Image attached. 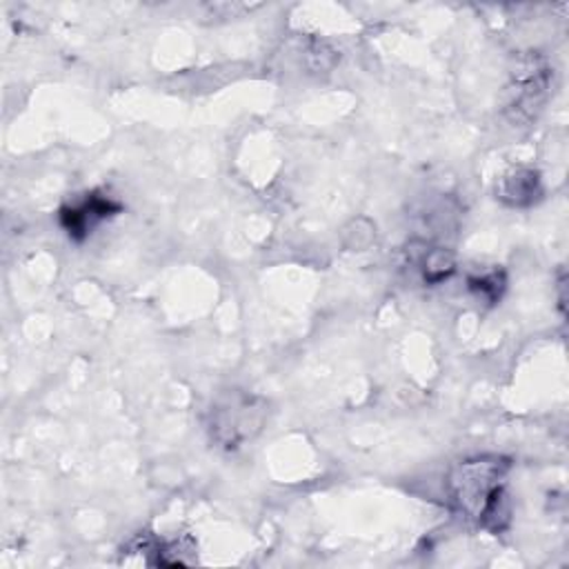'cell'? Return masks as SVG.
<instances>
[{
  "label": "cell",
  "instance_id": "4",
  "mask_svg": "<svg viewBox=\"0 0 569 569\" xmlns=\"http://www.w3.org/2000/svg\"><path fill=\"white\" fill-rule=\"evenodd\" d=\"M549 87V69L545 67V62L536 60V58H527L520 62V67H516L513 73V100L509 102V107L516 111V116H531V107L538 109L542 104L545 91Z\"/></svg>",
  "mask_w": 569,
  "mask_h": 569
},
{
  "label": "cell",
  "instance_id": "1",
  "mask_svg": "<svg viewBox=\"0 0 569 569\" xmlns=\"http://www.w3.org/2000/svg\"><path fill=\"white\" fill-rule=\"evenodd\" d=\"M509 471V462L498 456H478L458 462L447 480L453 505L478 525L500 531L509 511L505 502L502 480Z\"/></svg>",
  "mask_w": 569,
  "mask_h": 569
},
{
  "label": "cell",
  "instance_id": "2",
  "mask_svg": "<svg viewBox=\"0 0 569 569\" xmlns=\"http://www.w3.org/2000/svg\"><path fill=\"white\" fill-rule=\"evenodd\" d=\"M264 418L267 402L262 398L233 389L213 402L209 416V431L220 447L236 449L262 429Z\"/></svg>",
  "mask_w": 569,
  "mask_h": 569
},
{
  "label": "cell",
  "instance_id": "5",
  "mask_svg": "<svg viewBox=\"0 0 569 569\" xmlns=\"http://www.w3.org/2000/svg\"><path fill=\"white\" fill-rule=\"evenodd\" d=\"M542 193L540 176L533 169H513L511 173L502 176L500 182L496 184V198L511 207H527L536 202Z\"/></svg>",
  "mask_w": 569,
  "mask_h": 569
},
{
  "label": "cell",
  "instance_id": "7",
  "mask_svg": "<svg viewBox=\"0 0 569 569\" xmlns=\"http://www.w3.org/2000/svg\"><path fill=\"white\" fill-rule=\"evenodd\" d=\"M469 289L476 291L480 298H485L489 305L500 300V293L505 289V273L502 271H491L485 276H471L469 278Z\"/></svg>",
  "mask_w": 569,
  "mask_h": 569
},
{
  "label": "cell",
  "instance_id": "6",
  "mask_svg": "<svg viewBox=\"0 0 569 569\" xmlns=\"http://www.w3.org/2000/svg\"><path fill=\"white\" fill-rule=\"evenodd\" d=\"M418 264L422 269V278L425 282L429 284H436V282H442L445 278H449L453 273V256L442 249V247H436V249H425L420 256H418Z\"/></svg>",
  "mask_w": 569,
  "mask_h": 569
},
{
  "label": "cell",
  "instance_id": "3",
  "mask_svg": "<svg viewBox=\"0 0 569 569\" xmlns=\"http://www.w3.org/2000/svg\"><path fill=\"white\" fill-rule=\"evenodd\" d=\"M120 211H122L120 202H116L109 196H102L98 191H91L80 202L62 207L58 213V220L71 240L82 242L93 231L96 224H100L102 220H107Z\"/></svg>",
  "mask_w": 569,
  "mask_h": 569
}]
</instances>
